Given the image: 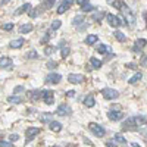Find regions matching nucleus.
<instances>
[{
	"mask_svg": "<svg viewBox=\"0 0 147 147\" xmlns=\"http://www.w3.org/2000/svg\"><path fill=\"white\" fill-rule=\"evenodd\" d=\"M106 19H107V24L113 28H118L121 25H127V21H124V18H119V16H115L112 13H107L106 15Z\"/></svg>",
	"mask_w": 147,
	"mask_h": 147,
	"instance_id": "1",
	"label": "nucleus"
},
{
	"mask_svg": "<svg viewBox=\"0 0 147 147\" xmlns=\"http://www.w3.org/2000/svg\"><path fill=\"white\" fill-rule=\"evenodd\" d=\"M121 12H122V13H124L125 15V19H127V24H128V25L129 27H134V25H136V16H134L132 15V12H131V9L124 3V5H122V7L119 9Z\"/></svg>",
	"mask_w": 147,
	"mask_h": 147,
	"instance_id": "2",
	"label": "nucleus"
},
{
	"mask_svg": "<svg viewBox=\"0 0 147 147\" xmlns=\"http://www.w3.org/2000/svg\"><path fill=\"white\" fill-rule=\"evenodd\" d=\"M102 96H103V99L106 100H115L119 97V93L113 88H103L102 90Z\"/></svg>",
	"mask_w": 147,
	"mask_h": 147,
	"instance_id": "3",
	"label": "nucleus"
},
{
	"mask_svg": "<svg viewBox=\"0 0 147 147\" xmlns=\"http://www.w3.org/2000/svg\"><path fill=\"white\" fill-rule=\"evenodd\" d=\"M88 128H90V131L94 134V136H97V137H103L105 134H106L105 128L102 125H99V124H96V122H91V124L88 125Z\"/></svg>",
	"mask_w": 147,
	"mask_h": 147,
	"instance_id": "4",
	"label": "nucleus"
},
{
	"mask_svg": "<svg viewBox=\"0 0 147 147\" xmlns=\"http://www.w3.org/2000/svg\"><path fill=\"white\" fill-rule=\"evenodd\" d=\"M41 99L46 105H53L55 103V93L52 90H43L41 91Z\"/></svg>",
	"mask_w": 147,
	"mask_h": 147,
	"instance_id": "5",
	"label": "nucleus"
},
{
	"mask_svg": "<svg viewBox=\"0 0 147 147\" xmlns=\"http://www.w3.org/2000/svg\"><path fill=\"white\" fill-rule=\"evenodd\" d=\"M56 113L60 115V116H68L72 113V109L66 105V103H62V105H59L57 109H56Z\"/></svg>",
	"mask_w": 147,
	"mask_h": 147,
	"instance_id": "6",
	"label": "nucleus"
},
{
	"mask_svg": "<svg viewBox=\"0 0 147 147\" xmlns=\"http://www.w3.org/2000/svg\"><path fill=\"white\" fill-rule=\"evenodd\" d=\"M60 80H62V75L60 74H56V72H53V74H49V75L46 77V82L47 84H57Z\"/></svg>",
	"mask_w": 147,
	"mask_h": 147,
	"instance_id": "7",
	"label": "nucleus"
},
{
	"mask_svg": "<svg viewBox=\"0 0 147 147\" xmlns=\"http://www.w3.org/2000/svg\"><path fill=\"white\" fill-rule=\"evenodd\" d=\"M137 125H136V118L134 116H129V118H127L124 122H122V128L124 129H134Z\"/></svg>",
	"mask_w": 147,
	"mask_h": 147,
	"instance_id": "8",
	"label": "nucleus"
},
{
	"mask_svg": "<svg viewBox=\"0 0 147 147\" xmlns=\"http://www.w3.org/2000/svg\"><path fill=\"white\" fill-rule=\"evenodd\" d=\"M82 80H84V77L80 75V74H69L68 75V81L71 84H80V82H82Z\"/></svg>",
	"mask_w": 147,
	"mask_h": 147,
	"instance_id": "9",
	"label": "nucleus"
},
{
	"mask_svg": "<svg viewBox=\"0 0 147 147\" xmlns=\"http://www.w3.org/2000/svg\"><path fill=\"white\" fill-rule=\"evenodd\" d=\"M38 134H40V129H38V128H28V129L25 131L27 143H30V141H31V138H34L35 136H38Z\"/></svg>",
	"mask_w": 147,
	"mask_h": 147,
	"instance_id": "10",
	"label": "nucleus"
},
{
	"mask_svg": "<svg viewBox=\"0 0 147 147\" xmlns=\"http://www.w3.org/2000/svg\"><path fill=\"white\" fill-rule=\"evenodd\" d=\"M107 118L110 119V121H121L122 118H124V115H122L119 110H110V112L107 113Z\"/></svg>",
	"mask_w": 147,
	"mask_h": 147,
	"instance_id": "11",
	"label": "nucleus"
},
{
	"mask_svg": "<svg viewBox=\"0 0 147 147\" xmlns=\"http://www.w3.org/2000/svg\"><path fill=\"white\" fill-rule=\"evenodd\" d=\"M24 44H25V40L24 38H16V40H12L9 43V47L10 49H21Z\"/></svg>",
	"mask_w": 147,
	"mask_h": 147,
	"instance_id": "12",
	"label": "nucleus"
},
{
	"mask_svg": "<svg viewBox=\"0 0 147 147\" xmlns=\"http://www.w3.org/2000/svg\"><path fill=\"white\" fill-rule=\"evenodd\" d=\"M146 44H147V40L140 38V40H137V41H136V46L132 47V50H134V52H141V49H143V47H146Z\"/></svg>",
	"mask_w": 147,
	"mask_h": 147,
	"instance_id": "13",
	"label": "nucleus"
},
{
	"mask_svg": "<svg viewBox=\"0 0 147 147\" xmlns=\"http://www.w3.org/2000/svg\"><path fill=\"white\" fill-rule=\"evenodd\" d=\"M30 9H31V5L25 3V5H22L21 7H18L15 10V15H22V13H25V12H30Z\"/></svg>",
	"mask_w": 147,
	"mask_h": 147,
	"instance_id": "14",
	"label": "nucleus"
},
{
	"mask_svg": "<svg viewBox=\"0 0 147 147\" xmlns=\"http://www.w3.org/2000/svg\"><path fill=\"white\" fill-rule=\"evenodd\" d=\"M28 99H31V100H38V99H41V91H38V90L28 91Z\"/></svg>",
	"mask_w": 147,
	"mask_h": 147,
	"instance_id": "15",
	"label": "nucleus"
},
{
	"mask_svg": "<svg viewBox=\"0 0 147 147\" xmlns=\"http://www.w3.org/2000/svg\"><path fill=\"white\" fill-rule=\"evenodd\" d=\"M113 35H115V38L119 41V43H124V41H127V35L122 32V31H119V30H116L115 32H113Z\"/></svg>",
	"mask_w": 147,
	"mask_h": 147,
	"instance_id": "16",
	"label": "nucleus"
},
{
	"mask_svg": "<svg viewBox=\"0 0 147 147\" xmlns=\"http://www.w3.org/2000/svg\"><path fill=\"white\" fill-rule=\"evenodd\" d=\"M97 35H94V34H90V35H87L85 37V40H84V43L85 44H88V46H91V44H94V43H97Z\"/></svg>",
	"mask_w": 147,
	"mask_h": 147,
	"instance_id": "17",
	"label": "nucleus"
},
{
	"mask_svg": "<svg viewBox=\"0 0 147 147\" xmlns=\"http://www.w3.org/2000/svg\"><path fill=\"white\" fill-rule=\"evenodd\" d=\"M31 31H32V24H24V25L19 27V32L22 34H28Z\"/></svg>",
	"mask_w": 147,
	"mask_h": 147,
	"instance_id": "18",
	"label": "nucleus"
},
{
	"mask_svg": "<svg viewBox=\"0 0 147 147\" xmlns=\"http://www.w3.org/2000/svg\"><path fill=\"white\" fill-rule=\"evenodd\" d=\"M12 65L10 57H0V68H9Z\"/></svg>",
	"mask_w": 147,
	"mask_h": 147,
	"instance_id": "19",
	"label": "nucleus"
},
{
	"mask_svg": "<svg viewBox=\"0 0 147 147\" xmlns=\"http://www.w3.org/2000/svg\"><path fill=\"white\" fill-rule=\"evenodd\" d=\"M136 118V125L137 127H144L147 124V119L143 116V115H138V116H134Z\"/></svg>",
	"mask_w": 147,
	"mask_h": 147,
	"instance_id": "20",
	"label": "nucleus"
},
{
	"mask_svg": "<svg viewBox=\"0 0 147 147\" xmlns=\"http://www.w3.org/2000/svg\"><path fill=\"white\" fill-rule=\"evenodd\" d=\"M90 63H91V66H93L94 69H99V68H102V65H103V62H102V60H99L97 57H91V59H90Z\"/></svg>",
	"mask_w": 147,
	"mask_h": 147,
	"instance_id": "21",
	"label": "nucleus"
},
{
	"mask_svg": "<svg viewBox=\"0 0 147 147\" xmlns=\"http://www.w3.org/2000/svg\"><path fill=\"white\" fill-rule=\"evenodd\" d=\"M84 105L87 106V107H93L94 105H96V100H94V97L93 96H87L84 99Z\"/></svg>",
	"mask_w": 147,
	"mask_h": 147,
	"instance_id": "22",
	"label": "nucleus"
},
{
	"mask_svg": "<svg viewBox=\"0 0 147 147\" xmlns=\"http://www.w3.org/2000/svg\"><path fill=\"white\" fill-rule=\"evenodd\" d=\"M50 129L55 131V132H59L60 129H62V124H60V122H56V121H52L50 122Z\"/></svg>",
	"mask_w": 147,
	"mask_h": 147,
	"instance_id": "23",
	"label": "nucleus"
},
{
	"mask_svg": "<svg viewBox=\"0 0 147 147\" xmlns=\"http://www.w3.org/2000/svg\"><path fill=\"white\" fill-rule=\"evenodd\" d=\"M107 3H109L110 6H113L115 9H121L122 5H124V2H122V0H107Z\"/></svg>",
	"mask_w": 147,
	"mask_h": 147,
	"instance_id": "24",
	"label": "nucleus"
},
{
	"mask_svg": "<svg viewBox=\"0 0 147 147\" xmlns=\"http://www.w3.org/2000/svg\"><path fill=\"white\" fill-rule=\"evenodd\" d=\"M52 113H49V112H46V113H43L41 116H40V121L41 122H44V124H47V122H49V124H50V122H52Z\"/></svg>",
	"mask_w": 147,
	"mask_h": 147,
	"instance_id": "25",
	"label": "nucleus"
},
{
	"mask_svg": "<svg viewBox=\"0 0 147 147\" xmlns=\"http://www.w3.org/2000/svg\"><path fill=\"white\" fill-rule=\"evenodd\" d=\"M55 2H56V0H44V2H43V9H44V10L52 9L53 5H55Z\"/></svg>",
	"mask_w": 147,
	"mask_h": 147,
	"instance_id": "26",
	"label": "nucleus"
},
{
	"mask_svg": "<svg viewBox=\"0 0 147 147\" xmlns=\"http://www.w3.org/2000/svg\"><path fill=\"white\" fill-rule=\"evenodd\" d=\"M71 53V49H69V46H62L60 47V55H62V57H68V55Z\"/></svg>",
	"mask_w": 147,
	"mask_h": 147,
	"instance_id": "27",
	"label": "nucleus"
},
{
	"mask_svg": "<svg viewBox=\"0 0 147 147\" xmlns=\"http://www.w3.org/2000/svg\"><path fill=\"white\" fill-rule=\"evenodd\" d=\"M141 77H143V74L138 72V74H136L134 77H131V78L128 80V82H129V84H136V82H138V81L141 80Z\"/></svg>",
	"mask_w": 147,
	"mask_h": 147,
	"instance_id": "28",
	"label": "nucleus"
},
{
	"mask_svg": "<svg viewBox=\"0 0 147 147\" xmlns=\"http://www.w3.org/2000/svg\"><path fill=\"white\" fill-rule=\"evenodd\" d=\"M113 140H115L116 143H121V144H127V140L124 138V136H122V134H115Z\"/></svg>",
	"mask_w": 147,
	"mask_h": 147,
	"instance_id": "29",
	"label": "nucleus"
},
{
	"mask_svg": "<svg viewBox=\"0 0 147 147\" xmlns=\"http://www.w3.org/2000/svg\"><path fill=\"white\" fill-rule=\"evenodd\" d=\"M68 9H69V5H66V3L63 2L62 5H60V6L57 7V13H59V15H62V13H65V12H66Z\"/></svg>",
	"mask_w": 147,
	"mask_h": 147,
	"instance_id": "30",
	"label": "nucleus"
},
{
	"mask_svg": "<svg viewBox=\"0 0 147 147\" xmlns=\"http://www.w3.org/2000/svg\"><path fill=\"white\" fill-rule=\"evenodd\" d=\"M40 10H41V9H38V7H35V9H30L28 15H30L31 18H35V16H38V15H40Z\"/></svg>",
	"mask_w": 147,
	"mask_h": 147,
	"instance_id": "31",
	"label": "nucleus"
},
{
	"mask_svg": "<svg viewBox=\"0 0 147 147\" xmlns=\"http://www.w3.org/2000/svg\"><path fill=\"white\" fill-rule=\"evenodd\" d=\"M7 102L9 103H21V97H18V96H9L7 97Z\"/></svg>",
	"mask_w": 147,
	"mask_h": 147,
	"instance_id": "32",
	"label": "nucleus"
},
{
	"mask_svg": "<svg viewBox=\"0 0 147 147\" xmlns=\"http://www.w3.org/2000/svg\"><path fill=\"white\" fill-rule=\"evenodd\" d=\"M60 25H62V22H60L59 19H55V21L52 22V27H50V30H52V31L59 30V28H60Z\"/></svg>",
	"mask_w": 147,
	"mask_h": 147,
	"instance_id": "33",
	"label": "nucleus"
},
{
	"mask_svg": "<svg viewBox=\"0 0 147 147\" xmlns=\"http://www.w3.org/2000/svg\"><path fill=\"white\" fill-rule=\"evenodd\" d=\"M97 52L102 53V55H105V53H107V52H109V47H107L106 44H100L99 47H97Z\"/></svg>",
	"mask_w": 147,
	"mask_h": 147,
	"instance_id": "34",
	"label": "nucleus"
},
{
	"mask_svg": "<svg viewBox=\"0 0 147 147\" xmlns=\"http://www.w3.org/2000/svg\"><path fill=\"white\" fill-rule=\"evenodd\" d=\"M81 10L82 12H91V10H94V6L90 3H85L84 6H81Z\"/></svg>",
	"mask_w": 147,
	"mask_h": 147,
	"instance_id": "35",
	"label": "nucleus"
},
{
	"mask_svg": "<svg viewBox=\"0 0 147 147\" xmlns=\"http://www.w3.org/2000/svg\"><path fill=\"white\" fill-rule=\"evenodd\" d=\"M56 49H57V47H52V46H47V47L44 49V55H47V56H49V55H52L53 52H56Z\"/></svg>",
	"mask_w": 147,
	"mask_h": 147,
	"instance_id": "36",
	"label": "nucleus"
},
{
	"mask_svg": "<svg viewBox=\"0 0 147 147\" xmlns=\"http://www.w3.org/2000/svg\"><path fill=\"white\" fill-rule=\"evenodd\" d=\"M103 19V12H96V13H93V21H100Z\"/></svg>",
	"mask_w": 147,
	"mask_h": 147,
	"instance_id": "37",
	"label": "nucleus"
},
{
	"mask_svg": "<svg viewBox=\"0 0 147 147\" xmlns=\"http://www.w3.org/2000/svg\"><path fill=\"white\" fill-rule=\"evenodd\" d=\"M82 22H84V16H75L72 21L74 25H78V24H82Z\"/></svg>",
	"mask_w": 147,
	"mask_h": 147,
	"instance_id": "38",
	"label": "nucleus"
},
{
	"mask_svg": "<svg viewBox=\"0 0 147 147\" xmlns=\"http://www.w3.org/2000/svg\"><path fill=\"white\" fill-rule=\"evenodd\" d=\"M2 28H3L5 31H12V30H13V24H12V22H9V24H3Z\"/></svg>",
	"mask_w": 147,
	"mask_h": 147,
	"instance_id": "39",
	"label": "nucleus"
},
{
	"mask_svg": "<svg viewBox=\"0 0 147 147\" xmlns=\"http://www.w3.org/2000/svg\"><path fill=\"white\" fill-rule=\"evenodd\" d=\"M50 35H52V30H49V31H47V34L41 38V43H43V44H46V43L49 41V38H50Z\"/></svg>",
	"mask_w": 147,
	"mask_h": 147,
	"instance_id": "40",
	"label": "nucleus"
},
{
	"mask_svg": "<svg viewBox=\"0 0 147 147\" xmlns=\"http://www.w3.org/2000/svg\"><path fill=\"white\" fill-rule=\"evenodd\" d=\"M27 57H28V59H37L38 56H37V52H35V50H30V52L27 53Z\"/></svg>",
	"mask_w": 147,
	"mask_h": 147,
	"instance_id": "41",
	"label": "nucleus"
},
{
	"mask_svg": "<svg viewBox=\"0 0 147 147\" xmlns=\"http://www.w3.org/2000/svg\"><path fill=\"white\" fill-rule=\"evenodd\" d=\"M47 68H49V69L57 68V62H55V60H49V62H47Z\"/></svg>",
	"mask_w": 147,
	"mask_h": 147,
	"instance_id": "42",
	"label": "nucleus"
},
{
	"mask_svg": "<svg viewBox=\"0 0 147 147\" xmlns=\"http://www.w3.org/2000/svg\"><path fill=\"white\" fill-rule=\"evenodd\" d=\"M0 147H13L12 141H0Z\"/></svg>",
	"mask_w": 147,
	"mask_h": 147,
	"instance_id": "43",
	"label": "nucleus"
},
{
	"mask_svg": "<svg viewBox=\"0 0 147 147\" xmlns=\"http://www.w3.org/2000/svg\"><path fill=\"white\" fill-rule=\"evenodd\" d=\"M22 91H24V87H22V85H18V87L13 88V93H15V94H19V93H22Z\"/></svg>",
	"mask_w": 147,
	"mask_h": 147,
	"instance_id": "44",
	"label": "nucleus"
},
{
	"mask_svg": "<svg viewBox=\"0 0 147 147\" xmlns=\"http://www.w3.org/2000/svg\"><path fill=\"white\" fill-rule=\"evenodd\" d=\"M106 146H107V147H118V143H116L115 140H113V141H107Z\"/></svg>",
	"mask_w": 147,
	"mask_h": 147,
	"instance_id": "45",
	"label": "nucleus"
},
{
	"mask_svg": "<svg viewBox=\"0 0 147 147\" xmlns=\"http://www.w3.org/2000/svg\"><path fill=\"white\" fill-rule=\"evenodd\" d=\"M125 68H128V69H136V68H137V65H136V63H132V62H129V63H127V65H125Z\"/></svg>",
	"mask_w": 147,
	"mask_h": 147,
	"instance_id": "46",
	"label": "nucleus"
},
{
	"mask_svg": "<svg viewBox=\"0 0 147 147\" xmlns=\"http://www.w3.org/2000/svg\"><path fill=\"white\" fill-rule=\"evenodd\" d=\"M18 138H19V137L16 136V134H12V136L9 137V141H12V143H13V141H16Z\"/></svg>",
	"mask_w": 147,
	"mask_h": 147,
	"instance_id": "47",
	"label": "nucleus"
},
{
	"mask_svg": "<svg viewBox=\"0 0 147 147\" xmlns=\"http://www.w3.org/2000/svg\"><path fill=\"white\" fill-rule=\"evenodd\" d=\"M141 65L143 66H147V56H143L141 57Z\"/></svg>",
	"mask_w": 147,
	"mask_h": 147,
	"instance_id": "48",
	"label": "nucleus"
},
{
	"mask_svg": "<svg viewBox=\"0 0 147 147\" xmlns=\"http://www.w3.org/2000/svg\"><path fill=\"white\" fill-rule=\"evenodd\" d=\"M77 3H78L80 6H84L85 3H88V0H77Z\"/></svg>",
	"mask_w": 147,
	"mask_h": 147,
	"instance_id": "49",
	"label": "nucleus"
},
{
	"mask_svg": "<svg viewBox=\"0 0 147 147\" xmlns=\"http://www.w3.org/2000/svg\"><path fill=\"white\" fill-rule=\"evenodd\" d=\"M66 96H68V97H74V96H75V91L69 90V91H66Z\"/></svg>",
	"mask_w": 147,
	"mask_h": 147,
	"instance_id": "50",
	"label": "nucleus"
},
{
	"mask_svg": "<svg viewBox=\"0 0 147 147\" xmlns=\"http://www.w3.org/2000/svg\"><path fill=\"white\" fill-rule=\"evenodd\" d=\"M63 2H65L66 5H69V6H72V5H74V2H75V0H63Z\"/></svg>",
	"mask_w": 147,
	"mask_h": 147,
	"instance_id": "51",
	"label": "nucleus"
},
{
	"mask_svg": "<svg viewBox=\"0 0 147 147\" xmlns=\"http://www.w3.org/2000/svg\"><path fill=\"white\" fill-rule=\"evenodd\" d=\"M131 146H132V147H141V146H140V144H138V143H132V144H131Z\"/></svg>",
	"mask_w": 147,
	"mask_h": 147,
	"instance_id": "52",
	"label": "nucleus"
},
{
	"mask_svg": "<svg viewBox=\"0 0 147 147\" xmlns=\"http://www.w3.org/2000/svg\"><path fill=\"white\" fill-rule=\"evenodd\" d=\"M144 19H146V24H147V12H144Z\"/></svg>",
	"mask_w": 147,
	"mask_h": 147,
	"instance_id": "53",
	"label": "nucleus"
},
{
	"mask_svg": "<svg viewBox=\"0 0 147 147\" xmlns=\"http://www.w3.org/2000/svg\"><path fill=\"white\" fill-rule=\"evenodd\" d=\"M6 2H7V0H2V3H0V5H5Z\"/></svg>",
	"mask_w": 147,
	"mask_h": 147,
	"instance_id": "54",
	"label": "nucleus"
},
{
	"mask_svg": "<svg viewBox=\"0 0 147 147\" xmlns=\"http://www.w3.org/2000/svg\"><path fill=\"white\" fill-rule=\"evenodd\" d=\"M144 134V137H146V141H147V132H143Z\"/></svg>",
	"mask_w": 147,
	"mask_h": 147,
	"instance_id": "55",
	"label": "nucleus"
}]
</instances>
